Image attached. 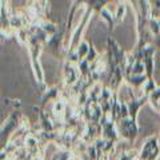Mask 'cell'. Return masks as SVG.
Instances as JSON below:
<instances>
[{"instance_id": "7a4b0ae2", "label": "cell", "mask_w": 160, "mask_h": 160, "mask_svg": "<svg viewBox=\"0 0 160 160\" xmlns=\"http://www.w3.org/2000/svg\"><path fill=\"white\" fill-rule=\"evenodd\" d=\"M116 128L120 140H124L127 143H132L139 133L138 120H133L131 118L120 119L119 122H116Z\"/></svg>"}, {"instance_id": "6da1fadb", "label": "cell", "mask_w": 160, "mask_h": 160, "mask_svg": "<svg viewBox=\"0 0 160 160\" xmlns=\"http://www.w3.org/2000/svg\"><path fill=\"white\" fill-rule=\"evenodd\" d=\"M93 13H95V12L87 6L86 13L83 15V18H82V20H80V23L73 28V31H72V35H71V43H69V48H68V53H71V52H75V51H76V48L79 47V44L83 42L84 31L87 29V26L89 24V20H91V18H92V15H93Z\"/></svg>"}, {"instance_id": "9a60e30c", "label": "cell", "mask_w": 160, "mask_h": 160, "mask_svg": "<svg viewBox=\"0 0 160 160\" xmlns=\"http://www.w3.org/2000/svg\"><path fill=\"white\" fill-rule=\"evenodd\" d=\"M153 4H155V7L156 8H160V2H155Z\"/></svg>"}, {"instance_id": "ba28073f", "label": "cell", "mask_w": 160, "mask_h": 160, "mask_svg": "<svg viewBox=\"0 0 160 160\" xmlns=\"http://www.w3.org/2000/svg\"><path fill=\"white\" fill-rule=\"evenodd\" d=\"M147 28H148L149 33L152 35V38L155 40H158L159 39V35H160V27H159V20H158V18H155L153 15H152V16L148 19Z\"/></svg>"}, {"instance_id": "52a82bcc", "label": "cell", "mask_w": 160, "mask_h": 160, "mask_svg": "<svg viewBox=\"0 0 160 160\" xmlns=\"http://www.w3.org/2000/svg\"><path fill=\"white\" fill-rule=\"evenodd\" d=\"M99 16H100V19H102L104 23L107 24L108 28H109V31H111V29L113 28V26H115V23H116V22H115V16H113V13H112L111 11H109V9H108L107 7H104V8L102 9V11L99 12Z\"/></svg>"}, {"instance_id": "277c9868", "label": "cell", "mask_w": 160, "mask_h": 160, "mask_svg": "<svg viewBox=\"0 0 160 160\" xmlns=\"http://www.w3.org/2000/svg\"><path fill=\"white\" fill-rule=\"evenodd\" d=\"M79 79H80V73L76 64L66 62V64H64V86L67 88H71L78 83Z\"/></svg>"}, {"instance_id": "7c38bea8", "label": "cell", "mask_w": 160, "mask_h": 160, "mask_svg": "<svg viewBox=\"0 0 160 160\" xmlns=\"http://www.w3.org/2000/svg\"><path fill=\"white\" fill-rule=\"evenodd\" d=\"M113 16H115V22H116V23L123 22L124 16H126V3H119L118 4L116 11H115Z\"/></svg>"}, {"instance_id": "9c48e42d", "label": "cell", "mask_w": 160, "mask_h": 160, "mask_svg": "<svg viewBox=\"0 0 160 160\" xmlns=\"http://www.w3.org/2000/svg\"><path fill=\"white\" fill-rule=\"evenodd\" d=\"M148 103L156 112H160V86L152 93L148 95Z\"/></svg>"}, {"instance_id": "4fadbf2b", "label": "cell", "mask_w": 160, "mask_h": 160, "mask_svg": "<svg viewBox=\"0 0 160 160\" xmlns=\"http://www.w3.org/2000/svg\"><path fill=\"white\" fill-rule=\"evenodd\" d=\"M100 56V53L96 51V48H95L92 44L89 46V51H88V55H87V58H86V60L89 63V64H92V63H95L96 62V59Z\"/></svg>"}, {"instance_id": "8992f818", "label": "cell", "mask_w": 160, "mask_h": 160, "mask_svg": "<svg viewBox=\"0 0 160 160\" xmlns=\"http://www.w3.org/2000/svg\"><path fill=\"white\" fill-rule=\"evenodd\" d=\"M60 93H62V91H60V88H58V87L46 89V91H44V93H43V98H42L43 104H46V103H48V102L55 103L56 100L60 99Z\"/></svg>"}, {"instance_id": "3957f363", "label": "cell", "mask_w": 160, "mask_h": 160, "mask_svg": "<svg viewBox=\"0 0 160 160\" xmlns=\"http://www.w3.org/2000/svg\"><path fill=\"white\" fill-rule=\"evenodd\" d=\"M160 156V138L148 136L139 151V160H158Z\"/></svg>"}, {"instance_id": "5bb4252c", "label": "cell", "mask_w": 160, "mask_h": 160, "mask_svg": "<svg viewBox=\"0 0 160 160\" xmlns=\"http://www.w3.org/2000/svg\"><path fill=\"white\" fill-rule=\"evenodd\" d=\"M158 20H159V27H160V18H158ZM155 46L160 47V35H159V39H158V40H155Z\"/></svg>"}, {"instance_id": "8fae6325", "label": "cell", "mask_w": 160, "mask_h": 160, "mask_svg": "<svg viewBox=\"0 0 160 160\" xmlns=\"http://www.w3.org/2000/svg\"><path fill=\"white\" fill-rule=\"evenodd\" d=\"M116 160H139V151L136 149H128L119 153Z\"/></svg>"}, {"instance_id": "30bf717a", "label": "cell", "mask_w": 160, "mask_h": 160, "mask_svg": "<svg viewBox=\"0 0 160 160\" xmlns=\"http://www.w3.org/2000/svg\"><path fill=\"white\" fill-rule=\"evenodd\" d=\"M89 46L91 44L89 43H87V42H83L79 44V47L76 48V51H75L73 53L76 55V59H78V63L79 62H82V60H84L87 58V55H88V51H89Z\"/></svg>"}, {"instance_id": "5b68a950", "label": "cell", "mask_w": 160, "mask_h": 160, "mask_svg": "<svg viewBox=\"0 0 160 160\" xmlns=\"http://www.w3.org/2000/svg\"><path fill=\"white\" fill-rule=\"evenodd\" d=\"M148 103V96L144 95L142 98H133L131 100L127 102V107H128V113L129 118L133 120H138V115H139V109L142 108L143 106H146Z\"/></svg>"}]
</instances>
